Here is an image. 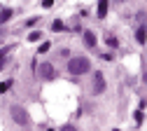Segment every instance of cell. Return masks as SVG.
Instances as JSON below:
<instances>
[{
  "label": "cell",
  "instance_id": "cell-1",
  "mask_svg": "<svg viewBox=\"0 0 147 131\" xmlns=\"http://www.w3.org/2000/svg\"><path fill=\"white\" fill-rule=\"evenodd\" d=\"M89 68H91V61L86 56H75V59L68 61V70L72 75H84V73H89Z\"/></svg>",
  "mask_w": 147,
  "mask_h": 131
},
{
  "label": "cell",
  "instance_id": "cell-2",
  "mask_svg": "<svg viewBox=\"0 0 147 131\" xmlns=\"http://www.w3.org/2000/svg\"><path fill=\"white\" fill-rule=\"evenodd\" d=\"M12 117H14V122L16 124H21V126H28L30 124V117H28V112L24 110V108H19V105H12Z\"/></svg>",
  "mask_w": 147,
  "mask_h": 131
},
{
  "label": "cell",
  "instance_id": "cell-3",
  "mask_svg": "<svg viewBox=\"0 0 147 131\" xmlns=\"http://www.w3.org/2000/svg\"><path fill=\"white\" fill-rule=\"evenodd\" d=\"M38 73H40L42 80H54V77H56V68H54L51 63H40Z\"/></svg>",
  "mask_w": 147,
  "mask_h": 131
},
{
  "label": "cell",
  "instance_id": "cell-4",
  "mask_svg": "<svg viewBox=\"0 0 147 131\" xmlns=\"http://www.w3.org/2000/svg\"><path fill=\"white\" fill-rule=\"evenodd\" d=\"M94 91L96 94H103L105 91V77H103V73H96L94 75Z\"/></svg>",
  "mask_w": 147,
  "mask_h": 131
},
{
  "label": "cell",
  "instance_id": "cell-5",
  "mask_svg": "<svg viewBox=\"0 0 147 131\" xmlns=\"http://www.w3.org/2000/svg\"><path fill=\"white\" fill-rule=\"evenodd\" d=\"M82 37H84V45H86L89 49H96V35L91 33V31H84V35H82Z\"/></svg>",
  "mask_w": 147,
  "mask_h": 131
},
{
  "label": "cell",
  "instance_id": "cell-6",
  "mask_svg": "<svg viewBox=\"0 0 147 131\" xmlns=\"http://www.w3.org/2000/svg\"><path fill=\"white\" fill-rule=\"evenodd\" d=\"M136 40H138L140 45H145V42H147V26H142V24L138 26V31H136Z\"/></svg>",
  "mask_w": 147,
  "mask_h": 131
},
{
  "label": "cell",
  "instance_id": "cell-7",
  "mask_svg": "<svg viewBox=\"0 0 147 131\" xmlns=\"http://www.w3.org/2000/svg\"><path fill=\"white\" fill-rule=\"evenodd\" d=\"M107 5H110L107 0H98V16H100V19L107 14Z\"/></svg>",
  "mask_w": 147,
  "mask_h": 131
},
{
  "label": "cell",
  "instance_id": "cell-8",
  "mask_svg": "<svg viewBox=\"0 0 147 131\" xmlns=\"http://www.w3.org/2000/svg\"><path fill=\"white\" fill-rule=\"evenodd\" d=\"M9 16H12V10H9V7H5L3 12H0V26H3L5 21H9Z\"/></svg>",
  "mask_w": 147,
  "mask_h": 131
},
{
  "label": "cell",
  "instance_id": "cell-9",
  "mask_svg": "<svg viewBox=\"0 0 147 131\" xmlns=\"http://www.w3.org/2000/svg\"><path fill=\"white\" fill-rule=\"evenodd\" d=\"M7 52H9V47H5L3 52H0V70L5 68V59H7Z\"/></svg>",
  "mask_w": 147,
  "mask_h": 131
},
{
  "label": "cell",
  "instance_id": "cell-10",
  "mask_svg": "<svg viewBox=\"0 0 147 131\" xmlns=\"http://www.w3.org/2000/svg\"><path fill=\"white\" fill-rule=\"evenodd\" d=\"M105 42H107V47H112V49H115V47H119L117 37H112V35H107V40H105Z\"/></svg>",
  "mask_w": 147,
  "mask_h": 131
},
{
  "label": "cell",
  "instance_id": "cell-11",
  "mask_svg": "<svg viewBox=\"0 0 147 131\" xmlns=\"http://www.w3.org/2000/svg\"><path fill=\"white\" fill-rule=\"evenodd\" d=\"M12 84H14V82H12V80H5V82H3V84H0V94H5V91H7V89H9V87H12Z\"/></svg>",
  "mask_w": 147,
  "mask_h": 131
},
{
  "label": "cell",
  "instance_id": "cell-12",
  "mask_svg": "<svg viewBox=\"0 0 147 131\" xmlns=\"http://www.w3.org/2000/svg\"><path fill=\"white\" fill-rule=\"evenodd\" d=\"M51 28H54V31H56V33H59V31H65V28H63V21H59V19H56V21H54V24H51Z\"/></svg>",
  "mask_w": 147,
  "mask_h": 131
},
{
  "label": "cell",
  "instance_id": "cell-13",
  "mask_svg": "<svg viewBox=\"0 0 147 131\" xmlns=\"http://www.w3.org/2000/svg\"><path fill=\"white\" fill-rule=\"evenodd\" d=\"M28 40H30V42H38V40H40V33H38V31H33V33L28 35Z\"/></svg>",
  "mask_w": 147,
  "mask_h": 131
},
{
  "label": "cell",
  "instance_id": "cell-14",
  "mask_svg": "<svg viewBox=\"0 0 147 131\" xmlns=\"http://www.w3.org/2000/svg\"><path fill=\"white\" fill-rule=\"evenodd\" d=\"M136 124H142V108L136 112Z\"/></svg>",
  "mask_w": 147,
  "mask_h": 131
},
{
  "label": "cell",
  "instance_id": "cell-15",
  "mask_svg": "<svg viewBox=\"0 0 147 131\" xmlns=\"http://www.w3.org/2000/svg\"><path fill=\"white\" fill-rule=\"evenodd\" d=\"M61 131H77V129L72 126V124H63V126H61Z\"/></svg>",
  "mask_w": 147,
  "mask_h": 131
},
{
  "label": "cell",
  "instance_id": "cell-16",
  "mask_svg": "<svg viewBox=\"0 0 147 131\" xmlns=\"http://www.w3.org/2000/svg\"><path fill=\"white\" fill-rule=\"evenodd\" d=\"M49 47H51L49 42H42V45H40V52H49Z\"/></svg>",
  "mask_w": 147,
  "mask_h": 131
},
{
  "label": "cell",
  "instance_id": "cell-17",
  "mask_svg": "<svg viewBox=\"0 0 147 131\" xmlns=\"http://www.w3.org/2000/svg\"><path fill=\"white\" fill-rule=\"evenodd\" d=\"M42 5H45V7H51V5H54V0H42Z\"/></svg>",
  "mask_w": 147,
  "mask_h": 131
},
{
  "label": "cell",
  "instance_id": "cell-18",
  "mask_svg": "<svg viewBox=\"0 0 147 131\" xmlns=\"http://www.w3.org/2000/svg\"><path fill=\"white\" fill-rule=\"evenodd\" d=\"M142 82H147V66H145V73H142Z\"/></svg>",
  "mask_w": 147,
  "mask_h": 131
},
{
  "label": "cell",
  "instance_id": "cell-19",
  "mask_svg": "<svg viewBox=\"0 0 147 131\" xmlns=\"http://www.w3.org/2000/svg\"><path fill=\"white\" fill-rule=\"evenodd\" d=\"M115 131H119V129H115Z\"/></svg>",
  "mask_w": 147,
  "mask_h": 131
}]
</instances>
